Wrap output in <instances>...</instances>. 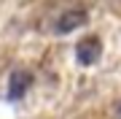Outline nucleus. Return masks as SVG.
<instances>
[{
	"mask_svg": "<svg viewBox=\"0 0 121 119\" xmlns=\"http://www.w3.org/2000/svg\"><path fill=\"white\" fill-rule=\"evenodd\" d=\"M99 54H102V43H99L97 35L83 38L81 43L75 46V57H78V62H81V65H94V62L99 60Z\"/></svg>",
	"mask_w": 121,
	"mask_h": 119,
	"instance_id": "f257e3e1",
	"label": "nucleus"
},
{
	"mask_svg": "<svg viewBox=\"0 0 121 119\" xmlns=\"http://www.w3.org/2000/svg\"><path fill=\"white\" fill-rule=\"evenodd\" d=\"M32 84V73L27 71H13L11 73V81H8V100H19V97H24V92L30 89Z\"/></svg>",
	"mask_w": 121,
	"mask_h": 119,
	"instance_id": "f03ea898",
	"label": "nucleus"
},
{
	"mask_svg": "<svg viewBox=\"0 0 121 119\" xmlns=\"http://www.w3.org/2000/svg\"><path fill=\"white\" fill-rule=\"evenodd\" d=\"M83 22H86V14H83L81 8H73V11H65L59 16V22H56V33H73L78 30V27H83Z\"/></svg>",
	"mask_w": 121,
	"mask_h": 119,
	"instance_id": "7ed1b4c3",
	"label": "nucleus"
},
{
	"mask_svg": "<svg viewBox=\"0 0 121 119\" xmlns=\"http://www.w3.org/2000/svg\"><path fill=\"white\" fill-rule=\"evenodd\" d=\"M118 119H121V103H118Z\"/></svg>",
	"mask_w": 121,
	"mask_h": 119,
	"instance_id": "20e7f679",
	"label": "nucleus"
}]
</instances>
